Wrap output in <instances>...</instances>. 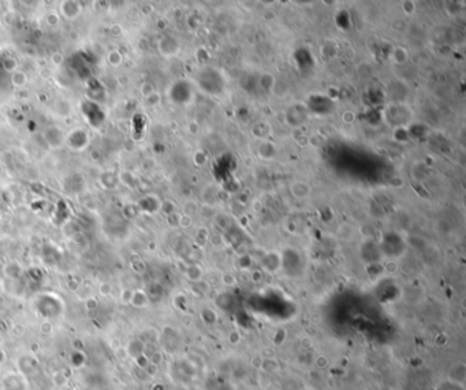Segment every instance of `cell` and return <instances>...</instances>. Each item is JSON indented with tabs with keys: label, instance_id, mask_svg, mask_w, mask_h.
<instances>
[{
	"label": "cell",
	"instance_id": "obj_1",
	"mask_svg": "<svg viewBox=\"0 0 466 390\" xmlns=\"http://www.w3.org/2000/svg\"><path fill=\"white\" fill-rule=\"evenodd\" d=\"M41 332L43 333H51L52 332V326L47 322V324H43L41 325Z\"/></svg>",
	"mask_w": 466,
	"mask_h": 390
}]
</instances>
